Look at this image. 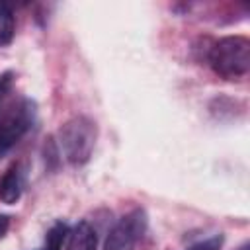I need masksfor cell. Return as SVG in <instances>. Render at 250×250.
I'll list each match as a JSON object with an SVG mask.
<instances>
[{
  "instance_id": "1",
  "label": "cell",
  "mask_w": 250,
  "mask_h": 250,
  "mask_svg": "<svg viewBox=\"0 0 250 250\" xmlns=\"http://www.w3.org/2000/svg\"><path fill=\"white\" fill-rule=\"evenodd\" d=\"M211 68L227 78H240L250 70V41L242 35H227L215 41L209 49Z\"/></svg>"
},
{
  "instance_id": "2",
  "label": "cell",
  "mask_w": 250,
  "mask_h": 250,
  "mask_svg": "<svg viewBox=\"0 0 250 250\" xmlns=\"http://www.w3.org/2000/svg\"><path fill=\"white\" fill-rule=\"evenodd\" d=\"M98 137L96 123L86 115H76L64 121L59 129V146L66 162L82 166L90 160Z\"/></svg>"
},
{
  "instance_id": "3",
  "label": "cell",
  "mask_w": 250,
  "mask_h": 250,
  "mask_svg": "<svg viewBox=\"0 0 250 250\" xmlns=\"http://www.w3.org/2000/svg\"><path fill=\"white\" fill-rule=\"evenodd\" d=\"M35 104L29 98L12 102L0 115V160L21 141V137L33 127Z\"/></svg>"
},
{
  "instance_id": "4",
  "label": "cell",
  "mask_w": 250,
  "mask_h": 250,
  "mask_svg": "<svg viewBox=\"0 0 250 250\" xmlns=\"http://www.w3.org/2000/svg\"><path fill=\"white\" fill-rule=\"evenodd\" d=\"M146 229V213L143 209H133L121 217L105 236L104 250H135L137 240Z\"/></svg>"
},
{
  "instance_id": "5",
  "label": "cell",
  "mask_w": 250,
  "mask_h": 250,
  "mask_svg": "<svg viewBox=\"0 0 250 250\" xmlns=\"http://www.w3.org/2000/svg\"><path fill=\"white\" fill-rule=\"evenodd\" d=\"M66 250H98V236L88 221H78L68 230Z\"/></svg>"
},
{
  "instance_id": "6",
  "label": "cell",
  "mask_w": 250,
  "mask_h": 250,
  "mask_svg": "<svg viewBox=\"0 0 250 250\" xmlns=\"http://www.w3.org/2000/svg\"><path fill=\"white\" fill-rule=\"evenodd\" d=\"M21 191H23L21 168H20V164H12L0 182V201L6 205H14L21 197Z\"/></svg>"
},
{
  "instance_id": "7",
  "label": "cell",
  "mask_w": 250,
  "mask_h": 250,
  "mask_svg": "<svg viewBox=\"0 0 250 250\" xmlns=\"http://www.w3.org/2000/svg\"><path fill=\"white\" fill-rule=\"evenodd\" d=\"M16 33V18L12 12V6L6 2H0V47L10 45Z\"/></svg>"
},
{
  "instance_id": "8",
  "label": "cell",
  "mask_w": 250,
  "mask_h": 250,
  "mask_svg": "<svg viewBox=\"0 0 250 250\" xmlns=\"http://www.w3.org/2000/svg\"><path fill=\"white\" fill-rule=\"evenodd\" d=\"M68 230L70 229H68L66 223H62V221L55 223L47 230V234H45V246L41 250H62V244H64V240L68 236Z\"/></svg>"
},
{
  "instance_id": "9",
  "label": "cell",
  "mask_w": 250,
  "mask_h": 250,
  "mask_svg": "<svg viewBox=\"0 0 250 250\" xmlns=\"http://www.w3.org/2000/svg\"><path fill=\"white\" fill-rule=\"evenodd\" d=\"M221 246H223V236L215 234L211 238H205V240H199V242L188 246L186 250H221Z\"/></svg>"
},
{
  "instance_id": "10",
  "label": "cell",
  "mask_w": 250,
  "mask_h": 250,
  "mask_svg": "<svg viewBox=\"0 0 250 250\" xmlns=\"http://www.w3.org/2000/svg\"><path fill=\"white\" fill-rule=\"evenodd\" d=\"M12 82H14V74H12V72L0 74V105H2L4 98L8 96V92H10V88H12Z\"/></svg>"
},
{
  "instance_id": "11",
  "label": "cell",
  "mask_w": 250,
  "mask_h": 250,
  "mask_svg": "<svg viewBox=\"0 0 250 250\" xmlns=\"http://www.w3.org/2000/svg\"><path fill=\"white\" fill-rule=\"evenodd\" d=\"M8 229H10V215L0 213V238H4V234L8 232Z\"/></svg>"
},
{
  "instance_id": "12",
  "label": "cell",
  "mask_w": 250,
  "mask_h": 250,
  "mask_svg": "<svg viewBox=\"0 0 250 250\" xmlns=\"http://www.w3.org/2000/svg\"><path fill=\"white\" fill-rule=\"evenodd\" d=\"M238 250H250V244H248V242H244V244H242Z\"/></svg>"
}]
</instances>
